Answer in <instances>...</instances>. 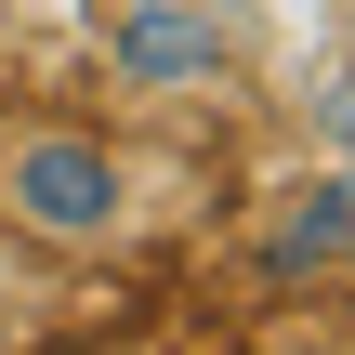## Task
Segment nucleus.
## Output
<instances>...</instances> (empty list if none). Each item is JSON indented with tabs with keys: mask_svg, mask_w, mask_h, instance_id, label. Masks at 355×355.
<instances>
[{
	"mask_svg": "<svg viewBox=\"0 0 355 355\" xmlns=\"http://www.w3.org/2000/svg\"><path fill=\"white\" fill-rule=\"evenodd\" d=\"M0 224L26 250L92 263V250H119L145 224V171L105 132H79V119H26V132H0Z\"/></svg>",
	"mask_w": 355,
	"mask_h": 355,
	"instance_id": "f257e3e1",
	"label": "nucleus"
},
{
	"mask_svg": "<svg viewBox=\"0 0 355 355\" xmlns=\"http://www.w3.org/2000/svg\"><path fill=\"white\" fill-rule=\"evenodd\" d=\"M92 53L145 105H224L237 92V26L198 0H92Z\"/></svg>",
	"mask_w": 355,
	"mask_h": 355,
	"instance_id": "f03ea898",
	"label": "nucleus"
},
{
	"mask_svg": "<svg viewBox=\"0 0 355 355\" xmlns=\"http://www.w3.org/2000/svg\"><path fill=\"white\" fill-rule=\"evenodd\" d=\"M263 263H277V277H316V263L343 277V263H355V171H316V184H290V198H277Z\"/></svg>",
	"mask_w": 355,
	"mask_h": 355,
	"instance_id": "7ed1b4c3",
	"label": "nucleus"
},
{
	"mask_svg": "<svg viewBox=\"0 0 355 355\" xmlns=\"http://www.w3.org/2000/svg\"><path fill=\"white\" fill-rule=\"evenodd\" d=\"M198 13H224V26H250V13H263V0H198Z\"/></svg>",
	"mask_w": 355,
	"mask_h": 355,
	"instance_id": "20e7f679",
	"label": "nucleus"
},
{
	"mask_svg": "<svg viewBox=\"0 0 355 355\" xmlns=\"http://www.w3.org/2000/svg\"><path fill=\"white\" fill-rule=\"evenodd\" d=\"M0 355H26V316H13V303H0Z\"/></svg>",
	"mask_w": 355,
	"mask_h": 355,
	"instance_id": "39448f33",
	"label": "nucleus"
}]
</instances>
